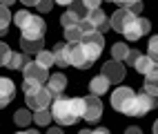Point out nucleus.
<instances>
[{
  "instance_id": "nucleus-22",
  "label": "nucleus",
  "mask_w": 158,
  "mask_h": 134,
  "mask_svg": "<svg viewBox=\"0 0 158 134\" xmlns=\"http://www.w3.org/2000/svg\"><path fill=\"white\" fill-rule=\"evenodd\" d=\"M27 63H29V58H27L25 54H11L5 67H9V69H23Z\"/></svg>"
},
{
  "instance_id": "nucleus-11",
  "label": "nucleus",
  "mask_w": 158,
  "mask_h": 134,
  "mask_svg": "<svg viewBox=\"0 0 158 134\" xmlns=\"http://www.w3.org/2000/svg\"><path fill=\"white\" fill-rule=\"evenodd\" d=\"M87 23L96 29V32H100V34H105L107 29H111V27H109V18L105 16L102 9H91L89 16H87Z\"/></svg>"
},
{
  "instance_id": "nucleus-28",
  "label": "nucleus",
  "mask_w": 158,
  "mask_h": 134,
  "mask_svg": "<svg viewBox=\"0 0 158 134\" xmlns=\"http://www.w3.org/2000/svg\"><path fill=\"white\" fill-rule=\"evenodd\" d=\"M40 87V83H36V80H23V92H25V96H29V94H34V92H38Z\"/></svg>"
},
{
  "instance_id": "nucleus-6",
  "label": "nucleus",
  "mask_w": 158,
  "mask_h": 134,
  "mask_svg": "<svg viewBox=\"0 0 158 134\" xmlns=\"http://www.w3.org/2000/svg\"><path fill=\"white\" fill-rule=\"evenodd\" d=\"M82 101H85V112H82V119H85L87 123H96L100 116H102V103L98 96H82Z\"/></svg>"
},
{
  "instance_id": "nucleus-33",
  "label": "nucleus",
  "mask_w": 158,
  "mask_h": 134,
  "mask_svg": "<svg viewBox=\"0 0 158 134\" xmlns=\"http://www.w3.org/2000/svg\"><path fill=\"white\" fill-rule=\"evenodd\" d=\"M127 9H129V11H131L134 16H140V14H143V0H140V2H134V5H129Z\"/></svg>"
},
{
  "instance_id": "nucleus-13",
  "label": "nucleus",
  "mask_w": 158,
  "mask_h": 134,
  "mask_svg": "<svg viewBox=\"0 0 158 134\" xmlns=\"http://www.w3.org/2000/svg\"><path fill=\"white\" fill-rule=\"evenodd\" d=\"M47 89L51 92V96H62V92L67 89V76L65 74H51L47 80Z\"/></svg>"
},
{
  "instance_id": "nucleus-43",
  "label": "nucleus",
  "mask_w": 158,
  "mask_h": 134,
  "mask_svg": "<svg viewBox=\"0 0 158 134\" xmlns=\"http://www.w3.org/2000/svg\"><path fill=\"white\" fill-rule=\"evenodd\" d=\"M154 134H158V119H156V123H154Z\"/></svg>"
},
{
  "instance_id": "nucleus-15",
  "label": "nucleus",
  "mask_w": 158,
  "mask_h": 134,
  "mask_svg": "<svg viewBox=\"0 0 158 134\" xmlns=\"http://www.w3.org/2000/svg\"><path fill=\"white\" fill-rule=\"evenodd\" d=\"M134 69L138 71V74L147 76V74H149V71H156V69H158V63H156V60H152L149 56H140L138 60H136Z\"/></svg>"
},
{
  "instance_id": "nucleus-44",
  "label": "nucleus",
  "mask_w": 158,
  "mask_h": 134,
  "mask_svg": "<svg viewBox=\"0 0 158 134\" xmlns=\"http://www.w3.org/2000/svg\"><path fill=\"white\" fill-rule=\"evenodd\" d=\"M78 134H91V130H80Z\"/></svg>"
},
{
  "instance_id": "nucleus-10",
  "label": "nucleus",
  "mask_w": 158,
  "mask_h": 134,
  "mask_svg": "<svg viewBox=\"0 0 158 134\" xmlns=\"http://www.w3.org/2000/svg\"><path fill=\"white\" fill-rule=\"evenodd\" d=\"M14 98H16V85H14V80L7 78V76H0V110L7 107Z\"/></svg>"
},
{
  "instance_id": "nucleus-36",
  "label": "nucleus",
  "mask_w": 158,
  "mask_h": 134,
  "mask_svg": "<svg viewBox=\"0 0 158 134\" xmlns=\"http://www.w3.org/2000/svg\"><path fill=\"white\" fill-rule=\"evenodd\" d=\"M20 2H23L25 7H36V5L40 2V0H20Z\"/></svg>"
},
{
  "instance_id": "nucleus-31",
  "label": "nucleus",
  "mask_w": 158,
  "mask_h": 134,
  "mask_svg": "<svg viewBox=\"0 0 158 134\" xmlns=\"http://www.w3.org/2000/svg\"><path fill=\"white\" fill-rule=\"evenodd\" d=\"M140 56H143V54H140L138 49H129V54H127V58H125V63L134 67V65H136V60H138Z\"/></svg>"
},
{
  "instance_id": "nucleus-19",
  "label": "nucleus",
  "mask_w": 158,
  "mask_h": 134,
  "mask_svg": "<svg viewBox=\"0 0 158 134\" xmlns=\"http://www.w3.org/2000/svg\"><path fill=\"white\" fill-rule=\"evenodd\" d=\"M127 54H129V45H127V43H116V45H111V60L125 63Z\"/></svg>"
},
{
  "instance_id": "nucleus-32",
  "label": "nucleus",
  "mask_w": 158,
  "mask_h": 134,
  "mask_svg": "<svg viewBox=\"0 0 158 134\" xmlns=\"http://www.w3.org/2000/svg\"><path fill=\"white\" fill-rule=\"evenodd\" d=\"M29 16H31V14L27 11V9H20V11H18V14L14 16V23H16V25L20 27V25H23V23H25V20H27Z\"/></svg>"
},
{
  "instance_id": "nucleus-37",
  "label": "nucleus",
  "mask_w": 158,
  "mask_h": 134,
  "mask_svg": "<svg viewBox=\"0 0 158 134\" xmlns=\"http://www.w3.org/2000/svg\"><path fill=\"white\" fill-rule=\"evenodd\" d=\"M125 134H143V130H140V128H127V130H125Z\"/></svg>"
},
{
  "instance_id": "nucleus-25",
  "label": "nucleus",
  "mask_w": 158,
  "mask_h": 134,
  "mask_svg": "<svg viewBox=\"0 0 158 134\" xmlns=\"http://www.w3.org/2000/svg\"><path fill=\"white\" fill-rule=\"evenodd\" d=\"M80 38H82V32H80L78 25L65 29V40H67V43H80Z\"/></svg>"
},
{
  "instance_id": "nucleus-12",
  "label": "nucleus",
  "mask_w": 158,
  "mask_h": 134,
  "mask_svg": "<svg viewBox=\"0 0 158 134\" xmlns=\"http://www.w3.org/2000/svg\"><path fill=\"white\" fill-rule=\"evenodd\" d=\"M54 60L58 67L71 65V43H58L54 47Z\"/></svg>"
},
{
  "instance_id": "nucleus-41",
  "label": "nucleus",
  "mask_w": 158,
  "mask_h": 134,
  "mask_svg": "<svg viewBox=\"0 0 158 134\" xmlns=\"http://www.w3.org/2000/svg\"><path fill=\"white\" fill-rule=\"evenodd\" d=\"M16 134H38L36 130H20V132H16Z\"/></svg>"
},
{
  "instance_id": "nucleus-1",
  "label": "nucleus",
  "mask_w": 158,
  "mask_h": 134,
  "mask_svg": "<svg viewBox=\"0 0 158 134\" xmlns=\"http://www.w3.org/2000/svg\"><path fill=\"white\" fill-rule=\"evenodd\" d=\"M49 112H51V119L60 128L76 125L78 119H82V112H85V101L82 98H69V96H56Z\"/></svg>"
},
{
  "instance_id": "nucleus-30",
  "label": "nucleus",
  "mask_w": 158,
  "mask_h": 134,
  "mask_svg": "<svg viewBox=\"0 0 158 134\" xmlns=\"http://www.w3.org/2000/svg\"><path fill=\"white\" fill-rule=\"evenodd\" d=\"M36 9L40 14H49L51 9H54V0H40V2L36 5Z\"/></svg>"
},
{
  "instance_id": "nucleus-42",
  "label": "nucleus",
  "mask_w": 158,
  "mask_h": 134,
  "mask_svg": "<svg viewBox=\"0 0 158 134\" xmlns=\"http://www.w3.org/2000/svg\"><path fill=\"white\" fill-rule=\"evenodd\" d=\"M16 0H0V5H5V7H9V5H14Z\"/></svg>"
},
{
  "instance_id": "nucleus-5",
  "label": "nucleus",
  "mask_w": 158,
  "mask_h": 134,
  "mask_svg": "<svg viewBox=\"0 0 158 134\" xmlns=\"http://www.w3.org/2000/svg\"><path fill=\"white\" fill-rule=\"evenodd\" d=\"M149 29H152V23H149V20L143 18V16H136L131 23L125 27L123 36L127 38V40H138V38H143L145 34H149Z\"/></svg>"
},
{
  "instance_id": "nucleus-4",
  "label": "nucleus",
  "mask_w": 158,
  "mask_h": 134,
  "mask_svg": "<svg viewBox=\"0 0 158 134\" xmlns=\"http://www.w3.org/2000/svg\"><path fill=\"white\" fill-rule=\"evenodd\" d=\"M25 101H27V107H29V110L38 112V110H49L51 103H54V96H51V92H49L47 87H40L38 92L25 96Z\"/></svg>"
},
{
  "instance_id": "nucleus-34",
  "label": "nucleus",
  "mask_w": 158,
  "mask_h": 134,
  "mask_svg": "<svg viewBox=\"0 0 158 134\" xmlns=\"http://www.w3.org/2000/svg\"><path fill=\"white\" fill-rule=\"evenodd\" d=\"M109 2H116V5H120L123 9H127L129 5H134V2H140V0H109Z\"/></svg>"
},
{
  "instance_id": "nucleus-9",
  "label": "nucleus",
  "mask_w": 158,
  "mask_h": 134,
  "mask_svg": "<svg viewBox=\"0 0 158 134\" xmlns=\"http://www.w3.org/2000/svg\"><path fill=\"white\" fill-rule=\"evenodd\" d=\"M134 18H136V16L129 11V9H123V7H120V9H116V14L111 16L109 27L114 29V32H120V34H123V32H125V27H127Z\"/></svg>"
},
{
  "instance_id": "nucleus-29",
  "label": "nucleus",
  "mask_w": 158,
  "mask_h": 134,
  "mask_svg": "<svg viewBox=\"0 0 158 134\" xmlns=\"http://www.w3.org/2000/svg\"><path fill=\"white\" fill-rule=\"evenodd\" d=\"M14 51L9 49V45L7 43H0V65H7V60H9V56H11Z\"/></svg>"
},
{
  "instance_id": "nucleus-17",
  "label": "nucleus",
  "mask_w": 158,
  "mask_h": 134,
  "mask_svg": "<svg viewBox=\"0 0 158 134\" xmlns=\"http://www.w3.org/2000/svg\"><path fill=\"white\" fill-rule=\"evenodd\" d=\"M143 87L149 96H158V69L156 71H149L143 80Z\"/></svg>"
},
{
  "instance_id": "nucleus-20",
  "label": "nucleus",
  "mask_w": 158,
  "mask_h": 134,
  "mask_svg": "<svg viewBox=\"0 0 158 134\" xmlns=\"http://www.w3.org/2000/svg\"><path fill=\"white\" fill-rule=\"evenodd\" d=\"M31 121H34V114L29 112V107L27 110H18L16 114H14V123H16L18 128H25L27 130V125H29Z\"/></svg>"
},
{
  "instance_id": "nucleus-18",
  "label": "nucleus",
  "mask_w": 158,
  "mask_h": 134,
  "mask_svg": "<svg viewBox=\"0 0 158 134\" xmlns=\"http://www.w3.org/2000/svg\"><path fill=\"white\" fill-rule=\"evenodd\" d=\"M43 45H45V38H40V40L20 38V47H23L25 54H38V51H43Z\"/></svg>"
},
{
  "instance_id": "nucleus-27",
  "label": "nucleus",
  "mask_w": 158,
  "mask_h": 134,
  "mask_svg": "<svg viewBox=\"0 0 158 134\" xmlns=\"http://www.w3.org/2000/svg\"><path fill=\"white\" fill-rule=\"evenodd\" d=\"M60 25H62V27H65V29H67V27H76V25H80V23H78V18H76V16H73V14H69V11H65V14H62V16H60Z\"/></svg>"
},
{
  "instance_id": "nucleus-8",
  "label": "nucleus",
  "mask_w": 158,
  "mask_h": 134,
  "mask_svg": "<svg viewBox=\"0 0 158 134\" xmlns=\"http://www.w3.org/2000/svg\"><path fill=\"white\" fill-rule=\"evenodd\" d=\"M102 76L109 83H120V80H125V65L118 63V60H109V63L102 65Z\"/></svg>"
},
{
  "instance_id": "nucleus-21",
  "label": "nucleus",
  "mask_w": 158,
  "mask_h": 134,
  "mask_svg": "<svg viewBox=\"0 0 158 134\" xmlns=\"http://www.w3.org/2000/svg\"><path fill=\"white\" fill-rule=\"evenodd\" d=\"M36 63H38L40 67H45V69H49L51 65H56V60H54V51H47V49L38 51V54H36Z\"/></svg>"
},
{
  "instance_id": "nucleus-7",
  "label": "nucleus",
  "mask_w": 158,
  "mask_h": 134,
  "mask_svg": "<svg viewBox=\"0 0 158 134\" xmlns=\"http://www.w3.org/2000/svg\"><path fill=\"white\" fill-rule=\"evenodd\" d=\"M23 74H25V80H36L40 85H43V80H49V69L40 67L36 60H29L23 67Z\"/></svg>"
},
{
  "instance_id": "nucleus-39",
  "label": "nucleus",
  "mask_w": 158,
  "mask_h": 134,
  "mask_svg": "<svg viewBox=\"0 0 158 134\" xmlns=\"http://www.w3.org/2000/svg\"><path fill=\"white\" fill-rule=\"evenodd\" d=\"M47 134H62V128H49Z\"/></svg>"
},
{
  "instance_id": "nucleus-23",
  "label": "nucleus",
  "mask_w": 158,
  "mask_h": 134,
  "mask_svg": "<svg viewBox=\"0 0 158 134\" xmlns=\"http://www.w3.org/2000/svg\"><path fill=\"white\" fill-rule=\"evenodd\" d=\"M9 20H11V14H9V7L0 5V36H2V34H7Z\"/></svg>"
},
{
  "instance_id": "nucleus-24",
  "label": "nucleus",
  "mask_w": 158,
  "mask_h": 134,
  "mask_svg": "<svg viewBox=\"0 0 158 134\" xmlns=\"http://www.w3.org/2000/svg\"><path fill=\"white\" fill-rule=\"evenodd\" d=\"M49 121H51V112L49 110H38V112H34V123L36 125H49Z\"/></svg>"
},
{
  "instance_id": "nucleus-38",
  "label": "nucleus",
  "mask_w": 158,
  "mask_h": 134,
  "mask_svg": "<svg viewBox=\"0 0 158 134\" xmlns=\"http://www.w3.org/2000/svg\"><path fill=\"white\" fill-rule=\"evenodd\" d=\"M91 134H109L107 128H98V130H91Z\"/></svg>"
},
{
  "instance_id": "nucleus-16",
  "label": "nucleus",
  "mask_w": 158,
  "mask_h": 134,
  "mask_svg": "<svg viewBox=\"0 0 158 134\" xmlns=\"http://www.w3.org/2000/svg\"><path fill=\"white\" fill-rule=\"evenodd\" d=\"M67 11L76 16V18H78V23H82V20H87V16H89V11H91V9H89L85 2H82V0H73V2L69 5V9H67Z\"/></svg>"
},
{
  "instance_id": "nucleus-40",
  "label": "nucleus",
  "mask_w": 158,
  "mask_h": 134,
  "mask_svg": "<svg viewBox=\"0 0 158 134\" xmlns=\"http://www.w3.org/2000/svg\"><path fill=\"white\" fill-rule=\"evenodd\" d=\"M56 2H58V5H71L73 0H54V5H56Z\"/></svg>"
},
{
  "instance_id": "nucleus-26",
  "label": "nucleus",
  "mask_w": 158,
  "mask_h": 134,
  "mask_svg": "<svg viewBox=\"0 0 158 134\" xmlns=\"http://www.w3.org/2000/svg\"><path fill=\"white\" fill-rule=\"evenodd\" d=\"M147 51H149L147 56H149L152 60H156V63H158V34L149 38V45H147Z\"/></svg>"
},
{
  "instance_id": "nucleus-35",
  "label": "nucleus",
  "mask_w": 158,
  "mask_h": 134,
  "mask_svg": "<svg viewBox=\"0 0 158 134\" xmlns=\"http://www.w3.org/2000/svg\"><path fill=\"white\" fill-rule=\"evenodd\" d=\"M82 2H85L89 9H100V2H102V0H82Z\"/></svg>"
},
{
  "instance_id": "nucleus-14",
  "label": "nucleus",
  "mask_w": 158,
  "mask_h": 134,
  "mask_svg": "<svg viewBox=\"0 0 158 134\" xmlns=\"http://www.w3.org/2000/svg\"><path fill=\"white\" fill-rule=\"evenodd\" d=\"M109 85H111V83H109L102 74H100V76H94V78L89 80V92H91L94 96H102V94H107Z\"/></svg>"
},
{
  "instance_id": "nucleus-2",
  "label": "nucleus",
  "mask_w": 158,
  "mask_h": 134,
  "mask_svg": "<svg viewBox=\"0 0 158 134\" xmlns=\"http://www.w3.org/2000/svg\"><path fill=\"white\" fill-rule=\"evenodd\" d=\"M134 105H136V92L131 87H116L111 94V107L125 116H134Z\"/></svg>"
},
{
  "instance_id": "nucleus-3",
  "label": "nucleus",
  "mask_w": 158,
  "mask_h": 134,
  "mask_svg": "<svg viewBox=\"0 0 158 134\" xmlns=\"http://www.w3.org/2000/svg\"><path fill=\"white\" fill-rule=\"evenodd\" d=\"M45 32H47L45 20L40 16H34V14L20 25V34H23L20 38H27V40H40V38H45Z\"/></svg>"
}]
</instances>
